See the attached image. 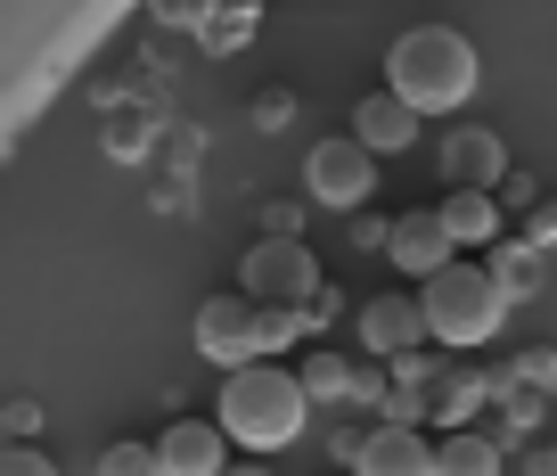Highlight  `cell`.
<instances>
[{
    "mask_svg": "<svg viewBox=\"0 0 557 476\" xmlns=\"http://www.w3.org/2000/svg\"><path fill=\"white\" fill-rule=\"evenodd\" d=\"M197 353H206L213 370H255L262 362V304L246 288L197 296Z\"/></svg>",
    "mask_w": 557,
    "mask_h": 476,
    "instance_id": "6",
    "label": "cell"
},
{
    "mask_svg": "<svg viewBox=\"0 0 557 476\" xmlns=\"http://www.w3.org/2000/svg\"><path fill=\"white\" fill-rule=\"evenodd\" d=\"M435 476H508V460L492 436L459 427V436H435Z\"/></svg>",
    "mask_w": 557,
    "mask_h": 476,
    "instance_id": "15",
    "label": "cell"
},
{
    "mask_svg": "<svg viewBox=\"0 0 557 476\" xmlns=\"http://www.w3.org/2000/svg\"><path fill=\"white\" fill-rule=\"evenodd\" d=\"M352 476H435V436H418V427H369Z\"/></svg>",
    "mask_w": 557,
    "mask_h": 476,
    "instance_id": "13",
    "label": "cell"
},
{
    "mask_svg": "<svg viewBox=\"0 0 557 476\" xmlns=\"http://www.w3.org/2000/svg\"><path fill=\"white\" fill-rule=\"evenodd\" d=\"M361 345L377 353V362H410V353L426 345V304H418V296H394V288H385V296H369V304H361Z\"/></svg>",
    "mask_w": 557,
    "mask_h": 476,
    "instance_id": "10",
    "label": "cell"
},
{
    "mask_svg": "<svg viewBox=\"0 0 557 476\" xmlns=\"http://www.w3.org/2000/svg\"><path fill=\"white\" fill-rule=\"evenodd\" d=\"M443 222H451L459 247H500V197L492 190H451L443 197Z\"/></svg>",
    "mask_w": 557,
    "mask_h": 476,
    "instance_id": "14",
    "label": "cell"
},
{
    "mask_svg": "<svg viewBox=\"0 0 557 476\" xmlns=\"http://www.w3.org/2000/svg\"><path fill=\"white\" fill-rule=\"evenodd\" d=\"M148 132H157V124H148V107H107V157H139V148H148Z\"/></svg>",
    "mask_w": 557,
    "mask_h": 476,
    "instance_id": "20",
    "label": "cell"
},
{
    "mask_svg": "<svg viewBox=\"0 0 557 476\" xmlns=\"http://www.w3.org/2000/svg\"><path fill=\"white\" fill-rule=\"evenodd\" d=\"M320 476H336V468H320Z\"/></svg>",
    "mask_w": 557,
    "mask_h": 476,
    "instance_id": "28",
    "label": "cell"
},
{
    "mask_svg": "<svg viewBox=\"0 0 557 476\" xmlns=\"http://www.w3.org/2000/svg\"><path fill=\"white\" fill-rule=\"evenodd\" d=\"M418 124H426V115H418V107H401L394 90H369V99L352 107V141H361L369 157H401V148L418 141Z\"/></svg>",
    "mask_w": 557,
    "mask_h": 476,
    "instance_id": "12",
    "label": "cell"
},
{
    "mask_svg": "<svg viewBox=\"0 0 557 476\" xmlns=\"http://www.w3.org/2000/svg\"><path fill=\"white\" fill-rule=\"evenodd\" d=\"M524 476H557V443H541V452H524Z\"/></svg>",
    "mask_w": 557,
    "mask_h": 476,
    "instance_id": "26",
    "label": "cell"
},
{
    "mask_svg": "<svg viewBox=\"0 0 557 476\" xmlns=\"http://www.w3.org/2000/svg\"><path fill=\"white\" fill-rule=\"evenodd\" d=\"M296 378H304V394H312V403H345L352 387H361V378H352V362L345 353H329V345H312L296 362Z\"/></svg>",
    "mask_w": 557,
    "mask_h": 476,
    "instance_id": "16",
    "label": "cell"
},
{
    "mask_svg": "<svg viewBox=\"0 0 557 476\" xmlns=\"http://www.w3.org/2000/svg\"><path fill=\"white\" fill-rule=\"evenodd\" d=\"M369 164H377V157H369L352 132H336V141H312V148H304V197H312V206L352 213V206L369 197V181H377Z\"/></svg>",
    "mask_w": 557,
    "mask_h": 476,
    "instance_id": "7",
    "label": "cell"
},
{
    "mask_svg": "<svg viewBox=\"0 0 557 476\" xmlns=\"http://www.w3.org/2000/svg\"><path fill=\"white\" fill-rule=\"evenodd\" d=\"M508 370H517V378H524L533 394H557V345H533V353H517Z\"/></svg>",
    "mask_w": 557,
    "mask_h": 476,
    "instance_id": "22",
    "label": "cell"
},
{
    "mask_svg": "<svg viewBox=\"0 0 557 476\" xmlns=\"http://www.w3.org/2000/svg\"><path fill=\"white\" fill-rule=\"evenodd\" d=\"M304 411H312V394H304L296 370H271V362H255V370H230L222 378V403H213V419H222L230 443H246L255 460L287 452V443H304Z\"/></svg>",
    "mask_w": 557,
    "mask_h": 476,
    "instance_id": "2",
    "label": "cell"
},
{
    "mask_svg": "<svg viewBox=\"0 0 557 476\" xmlns=\"http://www.w3.org/2000/svg\"><path fill=\"white\" fill-rule=\"evenodd\" d=\"M394 387L418 403V427H443V436L475 427V411L492 403V378H475V370H451V362H426V353L394 362Z\"/></svg>",
    "mask_w": 557,
    "mask_h": 476,
    "instance_id": "4",
    "label": "cell"
},
{
    "mask_svg": "<svg viewBox=\"0 0 557 476\" xmlns=\"http://www.w3.org/2000/svg\"><path fill=\"white\" fill-rule=\"evenodd\" d=\"M418 304H426V337H435V345H451V353L492 345V337H500V320H508L500 280H492L484 264H468V255H459L451 271H435V280L418 288Z\"/></svg>",
    "mask_w": 557,
    "mask_h": 476,
    "instance_id": "3",
    "label": "cell"
},
{
    "mask_svg": "<svg viewBox=\"0 0 557 476\" xmlns=\"http://www.w3.org/2000/svg\"><path fill=\"white\" fill-rule=\"evenodd\" d=\"M492 403L508 411V427H517V436H533V427H541V394L524 387L517 370H508V378H492Z\"/></svg>",
    "mask_w": 557,
    "mask_h": 476,
    "instance_id": "21",
    "label": "cell"
},
{
    "mask_svg": "<svg viewBox=\"0 0 557 476\" xmlns=\"http://www.w3.org/2000/svg\"><path fill=\"white\" fill-rule=\"evenodd\" d=\"M0 476H58V468L34 452V443H9V452H0Z\"/></svg>",
    "mask_w": 557,
    "mask_h": 476,
    "instance_id": "24",
    "label": "cell"
},
{
    "mask_svg": "<svg viewBox=\"0 0 557 476\" xmlns=\"http://www.w3.org/2000/svg\"><path fill=\"white\" fill-rule=\"evenodd\" d=\"M385 255H394V271H410V280L426 288L435 271L459 264V239H451V222H443V206H410V213H394Z\"/></svg>",
    "mask_w": 557,
    "mask_h": 476,
    "instance_id": "8",
    "label": "cell"
},
{
    "mask_svg": "<svg viewBox=\"0 0 557 476\" xmlns=\"http://www.w3.org/2000/svg\"><path fill=\"white\" fill-rule=\"evenodd\" d=\"M90 476H164L157 436H148V443H139V436H115V443L99 452V468H90Z\"/></svg>",
    "mask_w": 557,
    "mask_h": 476,
    "instance_id": "19",
    "label": "cell"
},
{
    "mask_svg": "<svg viewBox=\"0 0 557 476\" xmlns=\"http://www.w3.org/2000/svg\"><path fill=\"white\" fill-rule=\"evenodd\" d=\"M230 476H271V460H230Z\"/></svg>",
    "mask_w": 557,
    "mask_h": 476,
    "instance_id": "27",
    "label": "cell"
},
{
    "mask_svg": "<svg viewBox=\"0 0 557 476\" xmlns=\"http://www.w3.org/2000/svg\"><path fill=\"white\" fill-rule=\"evenodd\" d=\"M435 164H443L451 190H500V181H508V141L492 124H443Z\"/></svg>",
    "mask_w": 557,
    "mask_h": 476,
    "instance_id": "9",
    "label": "cell"
},
{
    "mask_svg": "<svg viewBox=\"0 0 557 476\" xmlns=\"http://www.w3.org/2000/svg\"><path fill=\"white\" fill-rule=\"evenodd\" d=\"M238 288L255 304H287V313H312L320 304V255L304 247V239H255L246 247V264H238Z\"/></svg>",
    "mask_w": 557,
    "mask_h": 476,
    "instance_id": "5",
    "label": "cell"
},
{
    "mask_svg": "<svg viewBox=\"0 0 557 476\" xmlns=\"http://www.w3.org/2000/svg\"><path fill=\"white\" fill-rule=\"evenodd\" d=\"M484 271L500 280V296H508V304H517V296H533V288H541V255L524 247V239H500V247L484 255Z\"/></svg>",
    "mask_w": 557,
    "mask_h": 476,
    "instance_id": "17",
    "label": "cell"
},
{
    "mask_svg": "<svg viewBox=\"0 0 557 476\" xmlns=\"http://www.w3.org/2000/svg\"><path fill=\"white\" fill-rule=\"evenodd\" d=\"M157 460L164 476H230V436L222 419H173L157 436Z\"/></svg>",
    "mask_w": 557,
    "mask_h": 476,
    "instance_id": "11",
    "label": "cell"
},
{
    "mask_svg": "<svg viewBox=\"0 0 557 476\" xmlns=\"http://www.w3.org/2000/svg\"><path fill=\"white\" fill-rule=\"evenodd\" d=\"M287 115H296V90H262V99H255V124L262 132H278Z\"/></svg>",
    "mask_w": 557,
    "mask_h": 476,
    "instance_id": "25",
    "label": "cell"
},
{
    "mask_svg": "<svg viewBox=\"0 0 557 476\" xmlns=\"http://www.w3.org/2000/svg\"><path fill=\"white\" fill-rule=\"evenodd\" d=\"M255 9H206V25H197V50H213V58H230V50H246L255 41Z\"/></svg>",
    "mask_w": 557,
    "mask_h": 476,
    "instance_id": "18",
    "label": "cell"
},
{
    "mask_svg": "<svg viewBox=\"0 0 557 476\" xmlns=\"http://www.w3.org/2000/svg\"><path fill=\"white\" fill-rule=\"evenodd\" d=\"M475 83H484V58H475V41L459 25H410V34L385 41V90L401 107H418V115H451L459 124Z\"/></svg>",
    "mask_w": 557,
    "mask_h": 476,
    "instance_id": "1",
    "label": "cell"
},
{
    "mask_svg": "<svg viewBox=\"0 0 557 476\" xmlns=\"http://www.w3.org/2000/svg\"><path fill=\"white\" fill-rule=\"evenodd\" d=\"M524 247L533 255L557 247V197H533V206H524Z\"/></svg>",
    "mask_w": 557,
    "mask_h": 476,
    "instance_id": "23",
    "label": "cell"
}]
</instances>
